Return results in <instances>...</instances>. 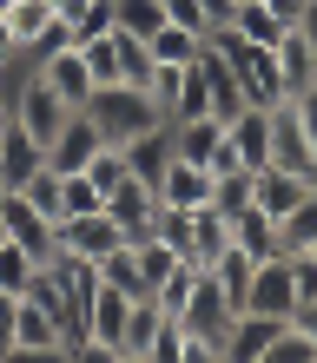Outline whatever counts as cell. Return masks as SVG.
<instances>
[{
    "label": "cell",
    "instance_id": "ffe728a7",
    "mask_svg": "<svg viewBox=\"0 0 317 363\" xmlns=\"http://www.w3.org/2000/svg\"><path fill=\"white\" fill-rule=\"evenodd\" d=\"M271 53H278V73H284V86H291V93H298L304 79H317V40L298 27V20L284 27V40H278Z\"/></svg>",
    "mask_w": 317,
    "mask_h": 363
},
{
    "label": "cell",
    "instance_id": "ac0fdd59",
    "mask_svg": "<svg viewBox=\"0 0 317 363\" xmlns=\"http://www.w3.org/2000/svg\"><path fill=\"white\" fill-rule=\"evenodd\" d=\"M231 245H238L251 264H265V258H284V245H278V218H265L258 205H245L238 218H231Z\"/></svg>",
    "mask_w": 317,
    "mask_h": 363
},
{
    "label": "cell",
    "instance_id": "603a6c76",
    "mask_svg": "<svg viewBox=\"0 0 317 363\" xmlns=\"http://www.w3.org/2000/svg\"><path fill=\"white\" fill-rule=\"evenodd\" d=\"M126 245H133V258H139V277H145V297H152V284H159V277L172 271V264H185L179 251L165 245V238H152V231H145V238H126Z\"/></svg>",
    "mask_w": 317,
    "mask_h": 363
},
{
    "label": "cell",
    "instance_id": "f35d334b",
    "mask_svg": "<svg viewBox=\"0 0 317 363\" xmlns=\"http://www.w3.org/2000/svg\"><path fill=\"white\" fill-rule=\"evenodd\" d=\"M7 238H13V231H7V218H0V245H7Z\"/></svg>",
    "mask_w": 317,
    "mask_h": 363
},
{
    "label": "cell",
    "instance_id": "d590c367",
    "mask_svg": "<svg viewBox=\"0 0 317 363\" xmlns=\"http://www.w3.org/2000/svg\"><path fill=\"white\" fill-rule=\"evenodd\" d=\"M291 324H298V330L311 337V344H317V291H311V297H298V304H291Z\"/></svg>",
    "mask_w": 317,
    "mask_h": 363
},
{
    "label": "cell",
    "instance_id": "ba28073f",
    "mask_svg": "<svg viewBox=\"0 0 317 363\" xmlns=\"http://www.w3.org/2000/svg\"><path fill=\"white\" fill-rule=\"evenodd\" d=\"M99 145H106V133H99V125H93L87 113H67V125H60V133L47 139V165H53V172H87Z\"/></svg>",
    "mask_w": 317,
    "mask_h": 363
},
{
    "label": "cell",
    "instance_id": "6da1fadb",
    "mask_svg": "<svg viewBox=\"0 0 317 363\" xmlns=\"http://www.w3.org/2000/svg\"><path fill=\"white\" fill-rule=\"evenodd\" d=\"M87 119L106 133V145H126V139L165 125L159 106H152V93H145V86H126V79H113V86H99V93L87 99Z\"/></svg>",
    "mask_w": 317,
    "mask_h": 363
},
{
    "label": "cell",
    "instance_id": "e575fe53",
    "mask_svg": "<svg viewBox=\"0 0 317 363\" xmlns=\"http://www.w3.org/2000/svg\"><path fill=\"white\" fill-rule=\"evenodd\" d=\"M205 172H211V179H225V172H251V165H245L238 152H231V139L218 133V145H211V152H205Z\"/></svg>",
    "mask_w": 317,
    "mask_h": 363
},
{
    "label": "cell",
    "instance_id": "d6a6232c",
    "mask_svg": "<svg viewBox=\"0 0 317 363\" xmlns=\"http://www.w3.org/2000/svg\"><path fill=\"white\" fill-rule=\"evenodd\" d=\"M291 113H298V125H304V139H311V152H317V79H304V86L291 93Z\"/></svg>",
    "mask_w": 317,
    "mask_h": 363
},
{
    "label": "cell",
    "instance_id": "9a60e30c",
    "mask_svg": "<svg viewBox=\"0 0 317 363\" xmlns=\"http://www.w3.org/2000/svg\"><path fill=\"white\" fill-rule=\"evenodd\" d=\"M225 251H231V218H225V211H211V205H199L192 211V238H185V264L211 271Z\"/></svg>",
    "mask_w": 317,
    "mask_h": 363
},
{
    "label": "cell",
    "instance_id": "5b68a950",
    "mask_svg": "<svg viewBox=\"0 0 317 363\" xmlns=\"http://www.w3.org/2000/svg\"><path fill=\"white\" fill-rule=\"evenodd\" d=\"M291 304H298V277H291V258H265V264H251V284H245V304H238V311L291 317Z\"/></svg>",
    "mask_w": 317,
    "mask_h": 363
},
{
    "label": "cell",
    "instance_id": "83f0119b",
    "mask_svg": "<svg viewBox=\"0 0 317 363\" xmlns=\"http://www.w3.org/2000/svg\"><path fill=\"white\" fill-rule=\"evenodd\" d=\"M33 271H40V264L27 258V245H13V238L0 245V291H13V297H20V291L33 284Z\"/></svg>",
    "mask_w": 317,
    "mask_h": 363
},
{
    "label": "cell",
    "instance_id": "7402d4cb",
    "mask_svg": "<svg viewBox=\"0 0 317 363\" xmlns=\"http://www.w3.org/2000/svg\"><path fill=\"white\" fill-rule=\"evenodd\" d=\"M13 191H20V199H27V205L40 211V218H47V225H60V218H67V199H60V172H53V165L27 172V179H20Z\"/></svg>",
    "mask_w": 317,
    "mask_h": 363
},
{
    "label": "cell",
    "instance_id": "8d00e7d4",
    "mask_svg": "<svg viewBox=\"0 0 317 363\" xmlns=\"http://www.w3.org/2000/svg\"><path fill=\"white\" fill-rule=\"evenodd\" d=\"M13 291H0V357H13Z\"/></svg>",
    "mask_w": 317,
    "mask_h": 363
},
{
    "label": "cell",
    "instance_id": "4fadbf2b",
    "mask_svg": "<svg viewBox=\"0 0 317 363\" xmlns=\"http://www.w3.org/2000/svg\"><path fill=\"white\" fill-rule=\"evenodd\" d=\"M284 317H265V311H238L231 317V330H225V363H265L271 350V337H278Z\"/></svg>",
    "mask_w": 317,
    "mask_h": 363
},
{
    "label": "cell",
    "instance_id": "836d02e7",
    "mask_svg": "<svg viewBox=\"0 0 317 363\" xmlns=\"http://www.w3.org/2000/svg\"><path fill=\"white\" fill-rule=\"evenodd\" d=\"M165 20H172V27H192L199 40H205V27H211V20H205V0H165Z\"/></svg>",
    "mask_w": 317,
    "mask_h": 363
},
{
    "label": "cell",
    "instance_id": "8fae6325",
    "mask_svg": "<svg viewBox=\"0 0 317 363\" xmlns=\"http://www.w3.org/2000/svg\"><path fill=\"white\" fill-rule=\"evenodd\" d=\"M265 165H291V172H311V179H317V152H311L298 113H291V99L271 106V159H265Z\"/></svg>",
    "mask_w": 317,
    "mask_h": 363
},
{
    "label": "cell",
    "instance_id": "d4e9b609",
    "mask_svg": "<svg viewBox=\"0 0 317 363\" xmlns=\"http://www.w3.org/2000/svg\"><path fill=\"white\" fill-rule=\"evenodd\" d=\"M113 27L119 33H159L165 27V0H113Z\"/></svg>",
    "mask_w": 317,
    "mask_h": 363
},
{
    "label": "cell",
    "instance_id": "74e56055",
    "mask_svg": "<svg viewBox=\"0 0 317 363\" xmlns=\"http://www.w3.org/2000/svg\"><path fill=\"white\" fill-rule=\"evenodd\" d=\"M265 7H271V13H284V20H298V13H304V0H265Z\"/></svg>",
    "mask_w": 317,
    "mask_h": 363
},
{
    "label": "cell",
    "instance_id": "4dcf8cb0",
    "mask_svg": "<svg viewBox=\"0 0 317 363\" xmlns=\"http://www.w3.org/2000/svg\"><path fill=\"white\" fill-rule=\"evenodd\" d=\"M60 199H67V211H99L106 191H99L87 172H60Z\"/></svg>",
    "mask_w": 317,
    "mask_h": 363
},
{
    "label": "cell",
    "instance_id": "4316f807",
    "mask_svg": "<svg viewBox=\"0 0 317 363\" xmlns=\"http://www.w3.org/2000/svg\"><path fill=\"white\" fill-rule=\"evenodd\" d=\"M265 363H317V344H311V337L284 317V324H278V337H271V350H265Z\"/></svg>",
    "mask_w": 317,
    "mask_h": 363
},
{
    "label": "cell",
    "instance_id": "1f68e13d",
    "mask_svg": "<svg viewBox=\"0 0 317 363\" xmlns=\"http://www.w3.org/2000/svg\"><path fill=\"white\" fill-rule=\"evenodd\" d=\"M87 179H93L99 191H113V185L126 179V152H119V145H99V152H93V165H87Z\"/></svg>",
    "mask_w": 317,
    "mask_h": 363
},
{
    "label": "cell",
    "instance_id": "9c48e42d",
    "mask_svg": "<svg viewBox=\"0 0 317 363\" xmlns=\"http://www.w3.org/2000/svg\"><path fill=\"white\" fill-rule=\"evenodd\" d=\"M13 357H67V344H60V317L47 304H33V297L13 304Z\"/></svg>",
    "mask_w": 317,
    "mask_h": 363
},
{
    "label": "cell",
    "instance_id": "f546056e",
    "mask_svg": "<svg viewBox=\"0 0 317 363\" xmlns=\"http://www.w3.org/2000/svg\"><path fill=\"white\" fill-rule=\"evenodd\" d=\"M245 205H251V172H225V179H211V211L238 218Z\"/></svg>",
    "mask_w": 317,
    "mask_h": 363
},
{
    "label": "cell",
    "instance_id": "60d3db41",
    "mask_svg": "<svg viewBox=\"0 0 317 363\" xmlns=\"http://www.w3.org/2000/svg\"><path fill=\"white\" fill-rule=\"evenodd\" d=\"M0 7H7V0H0Z\"/></svg>",
    "mask_w": 317,
    "mask_h": 363
},
{
    "label": "cell",
    "instance_id": "8992f818",
    "mask_svg": "<svg viewBox=\"0 0 317 363\" xmlns=\"http://www.w3.org/2000/svg\"><path fill=\"white\" fill-rule=\"evenodd\" d=\"M126 311H133V297H126V291H113V284H93V297H87V337H93V357H113V363H119Z\"/></svg>",
    "mask_w": 317,
    "mask_h": 363
},
{
    "label": "cell",
    "instance_id": "484cf974",
    "mask_svg": "<svg viewBox=\"0 0 317 363\" xmlns=\"http://www.w3.org/2000/svg\"><path fill=\"white\" fill-rule=\"evenodd\" d=\"M145 47H152V60H172V67H185V60H199L205 40H199L192 27H172V20H165L159 33H145Z\"/></svg>",
    "mask_w": 317,
    "mask_h": 363
},
{
    "label": "cell",
    "instance_id": "30bf717a",
    "mask_svg": "<svg viewBox=\"0 0 317 363\" xmlns=\"http://www.w3.org/2000/svg\"><path fill=\"white\" fill-rule=\"evenodd\" d=\"M106 211H113V225L126 231V238H145V231H152V218H159V191L145 185V179L126 172L113 191H106Z\"/></svg>",
    "mask_w": 317,
    "mask_h": 363
},
{
    "label": "cell",
    "instance_id": "2e32d148",
    "mask_svg": "<svg viewBox=\"0 0 317 363\" xmlns=\"http://www.w3.org/2000/svg\"><path fill=\"white\" fill-rule=\"evenodd\" d=\"M225 139H231V152H238L251 172H258V165L271 159V113H265V106H245V113H231V119H225Z\"/></svg>",
    "mask_w": 317,
    "mask_h": 363
},
{
    "label": "cell",
    "instance_id": "ab89813d",
    "mask_svg": "<svg viewBox=\"0 0 317 363\" xmlns=\"http://www.w3.org/2000/svg\"><path fill=\"white\" fill-rule=\"evenodd\" d=\"M304 251H311V258H317V238H311V245H304Z\"/></svg>",
    "mask_w": 317,
    "mask_h": 363
},
{
    "label": "cell",
    "instance_id": "7c38bea8",
    "mask_svg": "<svg viewBox=\"0 0 317 363\" xmlns=\"http://www.w3.org/2000/svg\"><path fill=\"white\" fill-rule=\"evenodd\" d=\"M152 191H159V205H172V211H199V205H211V172L192 165V159H172Z\"/></svg>",
    "mask_w": 317,
    "mask_h": 363
},
{
    "label": "cell",
    "instance_id": "7a4b0ae2",
    "mask_svg": "<svg viewBox=\"0 0 317 363\" xmlns=\"http://www.w3.org/2000/svg\"><path fill=\"white\" fill-rule=\"evenodd\" d=\"M7 113H13L20 133H33L40 145H47L60 125H67V106L47 93V79H40L33 67H20V73H13V86H7Z\"/></svg>",
    "mask_w": 317,
    "mask_h": 363
},
{
    "label": "cell",
    "instance_id": "b9f144b4",
    "mask_svg": "<svg viewBox=\"0 0 317 363\" xmlns=\"http://www.w3.org/2000/svg\"><path fill=\"white\" fill-rule=\"evenodd\" d=\"M0 191H7V185H0Z\"/></svg>",
    "mask_w": 317,
    "mask_h": 363
},
{
    "label": "cell",
    "instance_id": "e0dca14e",
    "mask_svg": "<svg viewBox=\"0 0 317 363\" xmlns=\"http://www.w3.org/2000/svg\"><path fill=\"white\" fill-rule=\"evenodd\" d=\"M159 324H165V311L152 304V297H133V311H126V337H119V363H152Z\"/></svg>",
    "mask_w": 317,
    "mask_h": 363
},
{
    "label": "cell",
    "instance_id": "f1b7e54d",
    "mask_svg": "<svg viewBox=\"0 0 317 363\" xmlns=\"http://www.w3.org/2000/svg\"><path fill=\"white\" fill-rule=\"evenodd\" d=\"M211 277H218V291L231 297V304H245V284H251V258H245V251H238V245H231V251H225V258H218V264H211Z\"/></svg>",
    "mask_w": 317,
    "mask_h": 363
},
{
    "label": "cell",
    "instance_id": "52a82bcc",
    "mask_svg": "<svg viewBox=\"0 0 317 363\" xmlns=\"http://www.w3.org/2000/svg\"><path fill=\"white\" fill-rule=\"evenodd\" d=\"M311 172H291V165H258V172H251V205L265 211V218H284L291 205H304L311 199Z\"/></svg>",
    "mask_w": 317,
    "mask_h": 363
},
{
    "label": "cell",
    "instance_id": "d6986e66",
    "mask_svg": "<svg viewBox=\"0 0 317 363\" xmlns=\"http://www.w3.org/2000/svg\"><path fill=\"white\" fill-rule=\"evenodd\" d=\"M225 27H231V33H238V40H245V47H278V40H284V27H291V20H284V13H271V7H265V0H238V7H231V20H225Z\"/></svg>",
    "mask_w": 317,
    "mask_h": 363
},
{
    "label": "cell",
    "instance_id": "277c9868",
    "mask_svg": "<svg viewBox=\"0 0 317 363\" xmlns=\"http://www.w3.org/2000/svg\"><path fill=\"white\" fill-rule=\"evenodd\" d=\"M53 238H60V251H73V258H87V264H99L113 245H126V231L113 225V211H67V218L53 225Z\"/></svg>",
    "mask_w": 317,
    "mask_h": 363
},
{
    "label": "cell",
    "instance_id": "44dd1931",
    "mask_svg": "<svg viewBox=\"0 0 317 363\" xmlns=\"http://www.w3.org/2000/svg\"><path fill=\"white\" fill-rule=\"evenodd\" d=\"M126 152V172L145 179V185H159V172L172 165V139H165V125H152V133H139V139H126L119 145Z\"/></svg>",
    "mask_w": 317,
    "mask_h": 363
},
{
    "label": "cell",
    "instance_id": "cb8c5ba5",
    "mask_svg": "<svg viewBox=\"0 0 317 363\" xmlns=\"http://www.w3.org/2000/svg\"><path fill=\"white\" fill-rule=\"evenodd\" d=\"M99 284H113L126 297H145V277H139V258H133V245H113L99 258Z\"/></svg>",
    "mask_w": 317,
    "mask_h": 363
},
{
    "label": "cell",
    "instance_id": "5bb4252c",
    "mask_svg": "<svg viewBox=\"0 0 317 363\" xmlns=\"http://www.w3.org/2000/svg\"><path fill=\"white\" fill-rule=\"evenodd\" d=\"M40 165H47V145H40L33 133H20L13 113H7V119H0V185L13 191L27 172H40Z\"/></svg>",
    "mask_w": 317,
    "mask_h": 363
},
{
    "label": "cell",
    "instance_id": "3957f363",
    "mask_svg": "<svg viewBox=\"0 0 317 363\" xmlns=\"http://www.w3.org/2000/svg\"><path fill=\"white\" fill-rule=\"evenodd\" d=\"M27 67L47 79V93L67 106V113H87V99L99 93V86H93V67H87V53H79V47H53V53L27 60Z\"/></svg>",
    "mask_w": 317,
    "mask_h": 363
}]
</instances>
